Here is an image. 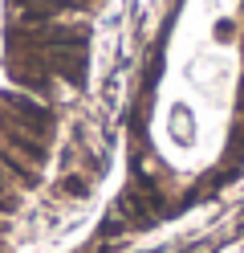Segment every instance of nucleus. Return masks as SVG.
<instances>
[{
	"label": "nucleus",
	"instance_id": "1",
	"mask_svg": "<svg viewBox=\"0 0 244 253\" xmlns=\"http://www.w3.org/2000/svg\"><path fill=\"white\" fill-rule=\"evenodd\" d=\"M0 115H4L8 123L25 126L29 135L37 139H53L57 131V110L49 106L45 98H37V94H25V90H0Z\"/></svg>",
	"mask_w": 244,
	"mask_h": 253
},
{
	"label": "nucleus",
	"instance_id": "2",
	"mask_svg": "<svg viewBox=\"0 0 244 253\" xmlns=\"http://www.w3.org/2000/svg\"><path fill=\"white\" fill-rule=\"evenodd\" d=\"M8 78H12V86L16 90H25V94H37V98H49V94L57 90V78L45 70V61L37 53H16L8 49Z\"/></svg>",
	"mask_w": 244,
	"mask_h": 253
},
{
	"label": "nucleus",
	"instance_id": "3",
	"mask_svg": "<svg viewBox=\"0 0 244 253\" xmlns=\"http://www.w3.org/2000/svg\"><path fill=\"white\" fill-rule=\"evenodd\" d=\"M0 143H4L12 155H21V160L33 168V171H41L49 164V155H53V147H49V139H37V135H29L25 126H16L8 123L4 115H0Z\"/></svg>",
	"mask_w": 244,
	"mask_h": 253
},
{
	"label": "nucleus",
	"instance_id": "4",
	"mask_svg": "<svg viewBox=\"0 0 244 253\" xmlns=\"http://www.w3.org/2000/svg\"><path fill=\"white\" fill-rule=\"evenodd\" d=\"M16 212V184L8 171H0V216H12Z\"/></svg>",
	"mask_w": 244,
	"mask_h": 253
},
{
	"label": "nucleus",
	"instance_id": "5",
	"mask_svg": "<svg viewBox=\"0 0 244 253\" xmlns=\"http://www.w3.org/2000/svg\"><path fill=\"white\" fill-rule=\"evenodd\" d=\"M61 192H65V196H90V176H81V171L61 176Z\"/></svg>",
	"mask_w": 244,
	"mask_h": 253
}]
</instances>
